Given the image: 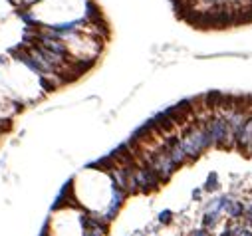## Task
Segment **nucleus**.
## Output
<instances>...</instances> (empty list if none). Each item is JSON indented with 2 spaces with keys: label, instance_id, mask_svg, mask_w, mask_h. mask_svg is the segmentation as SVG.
I'll list each match as a JSON object with an SVG mask.
<instances>
[{
  "label": "nucleus",
  "instance_id": "obj_1",
  "mask_svg": "<svg viewBox=\"0 0 252 236\" xmlns=\"http://www.w3.org/2000/svg\"><path fill=\"white\" fill-rule=\"evenodd\" d=\"M217 220H219V212H217V210L207 212V214H205V218H203V226H205V230L213 228V226L217 224Z\"/></svg>",
  "mask_w": 252,
  "mask_h": 236
},
{
  "label": "nucleus",
  "instance_id": "obj_2",
  "mask_svg": "<svg viewBox=\"0 0 252 236\" xmlns=\"http://www.w3.org/2000/svg\"><path fill=\"white\" fill-rule=\"evenodd\" d=\"M217 188H219L217 173H211V177H209V181H207V184H205V191H207V193H213V191H217Z\"/></svg>",
  "mask_w": 252,
  "mask_h": 236
},
{
  "label": "nucleus",
  "instance_id": "obj_3",
  "mask_svg": "<svg viewBox=\"0 0 252 236\" xmlns=\"http://www.w3.org/2000/svg\"><path fill=\"white\" fill-rule=\"evenodd\" d=\"M159 222H161V224H171V222H173V212H171V210H163V212L159 214Z\"/></svg>",
  "mask_w": 252,
  "mask_h": 236
},
{
  "label": "nucleus",
  "instance_id": "obj_4",
  "mask_svg": "<svg viewBox=\"0 0 252 236\" xmlns=\"http://www.w3.org/2000/svg\"><path fill=\"white\" fill-rule=\"evenodd\" d=\"M14 2H16L20 8H28V6H32V4L40 2V0H14Z\"/></svg>",
  "mask_w": 252,
  "mask_h": 236
},
{
  "label": "nucleus",
  "instance_id": "obj_5",
  "mask_svg": "<svg viewBox=\"0 0 252 236\" xmlns=\"http://www.w3.org/2000/svg\"><path fill=\"white\" fill-rule=\"evenodd\" d=\"M221 236H234V228H232V224H228L224 230H223V234Z\"/></svg>",
  "mask_w": 252,
  "mask_h": 236
},
{
  "label": "nucleus",
  "instance_id": "obj_6",
  "mask_svg": "<svg viewBox=\"0 0 252 236\" xmlns=\"http://www.w3.org/2000/svg\"><path fill=\"white\" fill-rule=\"evenodd\" d=\"M193 236H209V232H207L205 228H200V230H195Z\"/></svg>",
  "mask_w": 252,
  "mask_h": 236
},
{
  "label": "nucleus",
  "instance_id": "obj_7",
  "mask_svg": "<svg viewBox=\"0 0 252 236\" xmlns=\"http://www.w3.org/2000/svg\"><path fill=\"white\" fill-rule=\"evenodd\" d=\"M238 236H252V230H248V228H242Z\"/></svg>",
  "mask_w": 252,
  "mask_h": 236
}]
</instances>
